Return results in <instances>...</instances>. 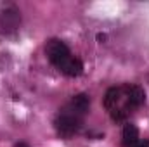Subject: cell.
I'll return each instance as SVG.
<instances>
[{"label":"cell","instance_id":"obj_1","mask_svg":"<svg viewBox=\"0 0 149 147\" xmlns=\"http://www.w3.org/2000/svg\"><path fill=\"white\" fill-rule=\"evenodd\" d=\"M90 109V99L87 94H78L57 112L54 119V128L61 139H70L81 128L83 116Z\"/></svg>","mask_w":149,"mask_h":147},{"label":"cell","instance_id":"obj_2","mask_svg":"<svg viewBox=\"0 0 149 147\" xmlns=\"http://www.w3.org/2000/svg\"><path fill=\"white\" fill-rule=\"evenodd\" d=\"M45 54L49 57V61L66 76H80L83 73V64L78 57H74L70 50V47L57 38H50L45 43Z\"/></svg>","mask_w":149,"mask_h":147},{"label":"cell","instance_id":"obj_3","mask_svg":"<svg viewBox=\"0 0 149 147\" xmlns=\"http://www.w3.org/2000/svg\"><path fill=\"white\" fill-rule=\"evenodd\" d=\"M146 101L144 88L139 85H125L123 87V111L127 114L134 112L137 107H141Z\"/></svg>","mask_w":149,"mask_h":147},{"label":"cell","instance_id":"obj_4","mask_svg":"<svg viewBox=\"0 0 149 147\" xmlns=\"http://www.w3.org/2000/svg\"><path fill=\"white\" fill-rule=\"evenodd\" d=\"M21 24V12L16 5H5L0 9V28L3 31H14Z\"/></svg>","mask_w":149,"mask_h":147},{"label":"cell","instance_id":"obj_5","mask_svg":"<svg viewBox=\"0 0 149 147\" xmlns=\"http://www.w3.org/2000/svg\"><path fill=\"white\" fill-rule=\"evenodd\" d=\"M104 107L113 112L116 109H123V87H111L104 95Z\"/></svg>","mask_w":149,"mask_h":147},{"label":"cell","instance_id":"obj_6","mask_svg":"<svg viewBox=\"0 0 149 147\" xmlns=\"http://www.w3.org/2000/svg\"><path fill=\"white\" fill-rule=\"evenodd\" d=\"M121 139H123V147H134L139 140V128L134 123H127Z\"/></svg>","mask_w":149,"mask_h":147},{"label":"cell","instance_id":"obj_7","mask_svg":"<svg viewBox=\"0 0 149 147\" xmlns=\"http://www.w3.org/2000/svg\"><path fill=\"white\" fill-rule=\"evenodd\" d=\"M134 147H149V140H137Z\"/></svg>","mask_w":149,"mask_h":147},{"label":"cell","instance_id":"obj_8","mask_svg":"<svg viewBox=\"0 0 149 147\" xmlns=\"http://www.w3.org/2000/svg\"><path fill=\"white\" fill-rule=\"evenodd\" d=\"M97 38H99V40L102 42V40H106V35H97Z\"/></svg>","mask_w":149,"mask_h":147}]
</instances>
